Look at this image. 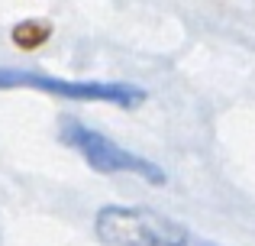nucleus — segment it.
Returning a JSON list of instances; mask_svg holds the SVG:
<instances>
[{"label": "nucleus", "instance_id": "obj_1", "mask_svg": "<svg viewBox=\"0 0 255 246\" xmlns=\"http://www.w3.org/2000/svg\"><path fill=\"white\" fill-rule=\"evenodd\" d=\"M94 227L107 246H187V230L149 208H100Z\"/></svg>", "mask_w": 255, "mask_h": 246}, {"label": "nucleus", "instance_id": "obj_2", "mask_svg": "<svg viewBox=\"0 0 255 246\" xmlns=\"http://www.w3.org/2000/svg\"><path fill=\"white\" fill-rule=\"evenodd\" d=\"M58 136H62V143H68L71 149L81 152L84 162L97 172H132V175L145 178V182H152V185H165V172L158 169L155 162L123 149V146H117L113 139H107L104 133L71 120V117L62 120V133H58Z\"/></svg>", "mask_w": 255, "mask_h": 246}, {"label": "nucleus", "instance_id": "obj_3", "mask_svg": "<svg viewBox=\"0 0 255 246\" xmlns=\"http://www.w3.org/2000/svg\"><path fill=\"white\" fill-rule=\"evenodd\" d=\"M3 88H36L68 101H104L117 107H139L145 101V91L126 81H65V78H49L19 68H0V91Z\"/></svg>", "mask_w": 255, "mask_h": 246}, {"label": "nucleus", "instance_id": "obj_4", "mask_svg": "<svg viewBox=\"0 0 255 246\" xmlns=\"http://www.w3.org/2000/svg\"><path fill=\"white\" fill-rule=\"evenodd\" d=\"M52 36V23L49 19H23L13 26V45L16 49H39L45 45Z\"/></svg>", "mask_w": 255, "mask_h": 246}]
</instances>
